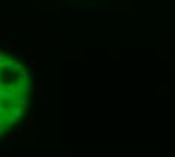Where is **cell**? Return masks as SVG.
I'll return each mask as SVG.
<instances>
[{
    "label": "cell",
    "mask_w": 175,
    "mask_h": 157,
    "mask_svg": "<svg viewBox=\"0 0 175 157\" xmlns=\"http://www.w3.org/2000/svg\"><path fill=\"white\" fill-rule=\"evenodd\" d=\"M65 0H55V2H51V5H62Z\"/></svg>",
    "instance_id": "9"
},
{
    "label": "cell",
    "mask_w": 175,
    "mask_h": 157,
    "mask_svg": "<svg viewBox=\"0 0 175 157\" xmlns=\"http://www.w3.org/2000/svg\"><path fill=\"white\" fill-rule=\"evenodd\" d=\"M6 119L9 121V124L14 125V124H17V119H18V118H17L14 113H6Z\"/></svg>",
    "instance_id": "4"
},
{
    "label": "cell",
    "mask_w": 175,
    "mask_h": 157,
    "mask_svg": "<svg viewBox=\"0 0 175 157\" xmlns=\"http://www.w3.org/2000/svg\"><path fill=\"white\" fill-rule=\"evenodd\" d=\"M35 127H36V119H35V118H29L27 123H26V132H32Z\"/></svg>",
    "instance_id": "2"
},
{
    "label": "cell",
    "mask_w": 175,
    "mask_h": 157,
    "mask_svg": "<svg viewBox=\"0 0 175 157\" xmlns=\"http://www.w3.org/2000/svg\"><path fill=\"white\" fill-rule=\"evenodd\" d=\"M36 95H38V97H41V95H42V88H41L39 85H36Z\"/></svg>",
    "instance_id": "7"
},
{
    "label": "cell",
    "mask_w": 175,
    "mask_h": 157,
    "mask_svg": "<svg viewBox=\"0 0 175 157\" xmlns=\"http://www.w3.org/2000/svg\"><path fill=\"white\" fill-rule=\"evenodd\" d=\"M17 103H18L20 106H24V104H26V98H18V101H17Z\"/></svg>",
    "instance_id": "8"
},
{
    "label": "cell",
    "mask_w": 175,
    "mask_h": 157,
    "mask_svg": "<svg viewBox=\"0 0 175 157\" xmlns=\"http://www.w3.org/2000/svg\"><path fill=\"white\" fill-rule=\"evenodd\" d=\"M12 150V145L11 144H8V145H0V153H3V151H11Z\"/></svg>",
    "instance_id": "6"
},
{
    "label": "cell",
    "mask_w": 175,
    "mask_h": 157,
    "mask_svg": "<svg viewBox=\"0 0 175 157\" xmlns=\"http://www.w3.org/2000/svg\"><path fill=\"white\" fill-rule=\"evenodd\" d=\"M14 115H15L17 118L23 116V115H24V107H23V106H20V104H18V106L15 107V112H14Z\"/></svg>",
    "instance_id": "3"
},
{
    "label": "cell",
    "mask_w": 175,
    "mask_h": 157,
    "mask_svg": "<svg viewBox=\"0 0 175 157\" xmlns=\"http://www.w3.org/2000/svg\"><path fill=\"white\" fill-rule=\"evenodd\" d=\"M8 50H14V51H23L27 48V44H23V42H9V44H3Z\"/></svg>",
    "instance_id": "1"
},
{
    "label": "cell",
    "mask_w": 175,
    "mask_h": 157,
    "mask_svg": "<svg viewBox=\"0 0 175 157\" xmlns=\"http://www.w3.org/2000/svg\"><path fill=\"white\" fill-rule=\"evenodd\" d=\"M36 59H38V55H36V53H33V55L30 56V65H32L33 69L36 68Z\"/></svg>",
    "instance_id": "5"
}]
</instances>
